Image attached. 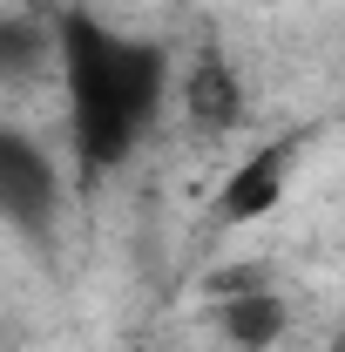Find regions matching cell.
<instances>
[{
	"label": "cell",
	"mask_w": 345,
	"mask_h": 352,
	"mask_svg": "<svg viewBox=\"0 0 345 352\" xmlns=\"http://www.w3.org/2000/svg\"><path fill=\"white\" fill-rule=\"evenodd\" d=\"M54 54H61V82H68V129H75V156L88 176L129 163V149L142 142L170 61L149 41H129L88 14H68L54 28Z\"/></svg>",
	"instance_id": "6da1fadb"
},
{
	"label": "cell",
	"mask_w": 345,
	"mask_h": 352,
	"mask_svg": "<svg viewBox=\"0 0 345 352\" xmlns=\"http://www.w3.org/2000/svg\"><path fill=\"white\" fill-rule=\"evenodd\" d=\"M291 170H298V135H271V142H258L244 163H230V176L216 183V197H210V230L264 223L278 204H285Z\"/></svg>",
	"instance_id": "7a4b0ae2"
},
{
	"label": "cell",
	"mask_w": 345,
	"mask_h": 352,
	"mask_svg": "<svg viewBox=\"0 0 345 352\" xmlns=\"http://www.w3.org/2000/svg\"><path fill=\"white\" fill-rule=\"evenodd\" d=\"M0 210H7L14 230H41L54 217V163L21 129L0 135Z\"/></svg>",
	"instance_id": "3957f363"
},
{
	"label": "cell",
	"mask_w": 345,
	"mask_h": 352,
	"mask_svg": "<svg viewBox=\"0 0 345 352\" xmlns=\"http://www.w3.org/2000/svg\"><path fill=\"white\" fill-rule=\"evenodd\" d=\"M244 109H251V95H244V75L230 68V54H216V47H203L190 68H183V116L197 122V129H237L244 122Z\"/></svg>",
	"instance_id": "277c9868"
},
{
	"label": "cell",
	"mask_w": 345,
	"mask_h": 352,
	"mask_svg": "<svg viewBox=\"0 0 345 352\" xmlns=\"http://www.w3.org/2000/svg\"><path fill=\"white\" fill-rule=\"evenodd\" d=\"M210 325L223 332L230 352H271L278 339H285L291 311H285V298H278V285H264V292H244V298H216Z\"/></svg>",
	"instance_id": "5b68a950"
},
{
	"label": "cell",
	"mask_w": 345,
	"mask_h": 352,
	"mask_svg": "<svg viewBox=\"0 0 345 352\" xmlns=\"http://www.w3.org/2000/svg\"><path fill=\"white\" fill-rule=\"evenodd\" d=\"M264 285H271V271H264V264H223V271H210V278H203L210 305H216V298H244V292H264Z\"/></svg>",
	"instance_id": "8992f818"
},
{
	"label": "cell",
	"mask_w": 345,
	"mask_h": 352,
	"mask_svg": "<svg viewBox=\"0 0 345 352\" xmlns=\"http://www.w3.org/2000/svg\"><path fill=\"white\" fill-rule=\"evenodd\" d=\"M251 7H285V0H251Z\"/></svg>",
	"instance_id": "52a82bcc"
},
{
	"label": "cell",
	"mask_w": 345,
	"mask_h": 352,
	"mask_svg": "<svg viewBox=\"0 0 345 352\" xmlns=\"http://www.w3.org/2000/svg\"><path fill=\"white\" fill-rule=\"evenodd\" d=\"M129 352H149V346H129Z\"/></svg>",
	"instance_id": "ba28073f"
},
{
	"label": "cell",
	"mask_w": 345,
	"mask_h": 352,
	"mask_svg": "<svg viewBox=\"0 0 345 352\" xmlns=\"http://www.w3.org/2000/svg\"><path fill=\"white\" fill-rule=\"evenodd\" d=\"M339 352H345V346H339Z\"/></svg>",
	"instance_id": "9c48e42d"
}]
</instances>
